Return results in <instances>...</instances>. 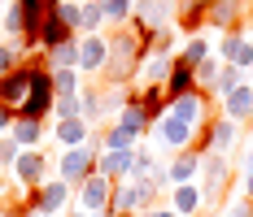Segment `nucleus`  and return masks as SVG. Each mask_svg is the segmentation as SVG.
I'll return each instance as SVG.
<instances>
[{"label": "nucleus", "mask_w": 253, "mask_h": 217, "mask_svg": "<svg viewBox=\"0 0 253 217\" xmlns=\"http://www.w3.org/2000/svg\"><path fill=\"white\" fill-rule=\"evenodd\" d=\"M149 39L135 31V26H118L114 35H109V61H105L101 78L109 87H131V78L140 74V65L149 61Z\"/></svg>", "instance_id": "1"}, {"label": "nucleus", "mask_w": 253, "mask_h": 217, "mask_svg": "<svg viewBox=\"0 0 253 217\" xmlns=\"http://www.w3.org/2000/svg\"><path fill=\"white\" fill-rule=\"evenodd\" d=\"M197 178H201V195H205V209H210V204H218V200L227 195L231 178H236V161L223 156V152H205Z\"/></svg>", "instance_id": "2"}, {"label": "nucleus", "mask_w": 253, "mask_h": 217, "mask_svg": "<svg viewBox=\"0 0 253 217\" xmlns=\"http://www.w3.org/2000/svg\"><path fill=\"white\" fill-rule=\"evenodd\" d=\"M96 161H101V152H96L92 144L61 148V156H57V178H61L66 187H83V183L96 174Z\"/></svg>", "instance_id": "3"}, {"label": "nucleus", "mask_w": 253, "mask_h": 217, "mask_svg": "<svg viewBox=\"0 0 253 217\" xmlns=\"http://www.w3.org/2000/svg\"><path fill=\"white\" fill-rule=\"evenodd\" d=\"M70 191H75V187H66L61 178H48L44 187H22V200H26V209H31L35 217H57L61 209H66Z\"/></svg>", "instance_id": "4"}, {"label": "nucleus", "mask_w": 253, "mask_h": 217, "mask_svg": "<svg viewBox=\"0 0 253 217\" xmlns=\"http://www.w3.org/2000/svg\"><path fill=\"white\" fill-rule=\"evenodd\" d=\"M52 100H57V92H52V70H48V65H40V70H35V83H31V92H26V100L18 104V118L48 122L52 118Z\"/></svg>", "instance_id": "5"}, {"label": "nucleus", "mask_w": 253, "mask_h": 217, "mask_svg": "<svg viewBox=\"0 0 253 217\" xmlns=\"http://www.w3.org/2000/svg\"><path fill=\"white\" fill-rule=\"evenodd\" d=\"M44 65V57H26L18 70L0 74V104H9V109H18L26 100V92H31V83H35V70Z\"/></svg>", "instance_id": "6"}, {"label": "nucleus", "mask_w": 253, "mask_h": 217, "mask_svg": "<svg viewBox=\"0 0 253 217\" xmlns=\"http://www.w3.org/2000/svg\"><path fill=\"white\" fill-rule=\"evenodd\" d=\"M170 13H175L170 0H135V9H131V26H135L140 35H157V31L175 26Z\"/></svg>", "instance_id": "7"}, {"label": "nucleus", "mask_w": 253, "mask_h": 217, "mask_svg": "<svg viewBox=\"0 0 253 217\" xmlns=\"http://www.w3.org/2000/svg\"><path fill=\"white\" fill-rule=\"evenodd\" d=\"M105 61H109V35H79V74L101 78Z\"/></svg>", "instance_id": "8"}, {"label": "nucleus", "mask_w": 253, "mask_h": 217, "mask_svg": "<svg viewBox=\"0 0 253 217\" xmlns=\"http://www.w3.org/2000/svg\"><path fill=\"white\" fill-rule=\"evenodd\" d=\"M109 195H114V183H109L105 174H92L83 187H75L79 209H83V213H92V217H101L105 209H109Z\"/></svg>", "instance_id": "9"}, {"label": "nucleus", "mask_w": 253, "mask_h": 217, "mask_svg": "<svg viewBox=\"0 0 253 217\" xmlns=\"http://www.w3.org/2000/svg\"><path fill=\"white\" fill-rule=\"evenodd\" d=\"M245 13H249V0H214L205 26H214V31L231 35V31H245Z\"/></svg>", "instance_id": "10"}, {"label": "nucleus", "mask_w": 253, "mask_h": 217, "mask_svg": "<svg viewBox=\"0 0 253 217\" xmlns=\"http://www.w3.org/2000/svg\"><path fill=\"white\" fill-rule=\"evenodd\" d=\"M131 100L140 104V113L149 118V126H157V122L170 113V96H166V87H162V83H140V87L131 92Z\"/></svg>", "instance_id": "11"}, {"label": "nucleus", "mask_w": 253, "mask_h": 217, "mask_svg": "<svg viewBox=\"0 0 253 217\" xmlns=\"http://www.w3.org/2000/svg\"><path fill=\"white\" fill-rule=\"evenodd\" d=\"M218 61L249 74V70H253V39L245 35V31H231V35H223V44H218Z\"/></svg>", "instance_id": "12"}, {"label": "nucleus", "mask_w": 253, "mask_h": 217, "mask_svg": "<svg viewBox=\"0 0 253 217\" xmlns=\"http://www.w3.org/2000/svg\"><path fill=\"white\" fill-rule=\"evenodd\" d=\"M13 178L22 187H44L48 183V156L40 148H26L22 156H18V165H13Z\"/></svg>", "instance_id": "13"}, {"label": "nucleus", "mask_w": 253, "mask_h": 217, "mask_svg": "<svg viewBox=\"0 0 253 217\" xmlns=\"http://www.w3.org/2000/svg\"><path fill=\"white\" fill-rule=\"evenodd\" d=\"M153 135L170 148V156H175V152H183V148H192V139H197V126H188V122H179V118H170V113H166V118L153 126Z\"/></svg>", "instance_id": "14"}, {"label": "nucleus", "mask_w": 253, "mask_h": 217, "mask_svg": "<svg viewBox=\"0 0 253 217\" xmlns=\"http://www.w3.org/2000/svg\"><path fill=\"white\" fill-rule=\"evenodd\" d=\"M210 4H214V0H175V26L188 31V39L201 35L205 18H210Z\"/></svg>", "instance_id": "15"}, {"label": "nucleus", "mask_w": 253, "mask_h": 217, "mask_svg": "<svg viewBox=\"0 0 253 217\" xmlns=\"http://www.w3.org/2000/svg\"><path fill=\"white\" fill-rule=\"evenodd\" d=\"M170 118L188 122V126H201V122L210 118V96H205V92H192V96L170 100Z\"/></svg>", "instance_id": "16"}, {"label": "nucleus", "mask_w": 253, "mask_h": 217, "mask_svg": "<svg viewBox=\"0 0 253 217\" xmlns=\"http://www.w3.org/2000/svg\"><path fill=\"white\" fill-rule=\"evenodd\" d=\"M170 209H175L179 217H197L205 209L201 183H179V187H170Z\"/></svg>", "instance_id": "17"}, {"label": "nucleus", "mask_w": 253, "mask_h": 217, "mask_svg": "<svg viewBox=\"0 0 253 217\" xmlns=\"http://www.w3.org/2000/svg\"><path fill=\"white\" fill-rule=\"evenodd\" d=\"M79 104H83V122H87L92 130L105 126V83H83Z\"/></svg>", "instance_id": "18"}, {"label": "nucleus", "mask_w": 253, "mask_h": 217, "mask_svg": "<svg viewBox=\"0 0 253 217\" xmlns=\"http://www.w3.org/2000/svg\"><path fill=\"white\" fill-rule=\"evenodd\" d=\"M166 174H170V187H179V183H192V178L201 174V152H192V148L175 152V156L166 161Z\"/></svg>", "instance_id": "19"}, {"label": "nucleus", "mask_w": 253, "mask_h": 217, "mask_svg": "<svg viewBox=\"0 0 253 217\" xmlns=\"http://www.w3.org/2000/svg\"><path fill=\"white\" fill-rule=\"evenodd\" d=\"M131 165H135V148H126V152H101L96 174H105L109 183H123V178H131Z\"/></svg>", "instance_id": "20"}, {"label": "nucleus", "mask_w": 253, "mask_h": 217, "mask_svg": "<svg viewBox=\"0 0 253 217\" xmlns=\"http://www.w3.org/2000/svg\"><path fill=\"white\" fill-rule=\"evenodd\" d=\"M236 139H240V122H231V118H210V152L231 156Z\"/></svg>", "instance_id": "21"}, {"label": "nucleus", "mask_w": 253, "mask_h": 217, "mask_svg": "<svg viewBox=\"0 0 253 217\" xmlns=\"http://www.w3.org/2000/svg\"><path fill=\"white\" fill-rule=\"evenodd\" d=\"M223 118L240 122V126H245V122H253V83H240V87L223 100Z\"/></svg>", "instance_id": "22"}, {"label": "nucleus", "mask_w": 253, "mask_h": 217, "mask_svg": "<svg viewBox=\"0 0 253 217\" xmlns=\"http://www.w3.org/2000/svg\"><path fill=\"white\" fill-rule=\"evenodd\" d=\"M192 92H201V87H197V70H192L188 61H179V57H175L170 78H166V96L179 100V96H192Z\"/></svg>", "instance_id": "23"}, {"label": "nucleus", "mask_w": 253, "mask_h": 217, "mask_svg": "<svg viewBox=\"0 0 253 217\" xmlns=\"http://www.w3.org/2000/svg\"><path fill=\"white\" fill-rule=\"evenodd\" d=\"M48 130H52V139H57L61 148H83V144H87V135H92V126H87L83 118H75V122H52Z\"/></svg>", "instance_id": "24"}, {"label": "nucleus", "mask_w": 253, "mask_h": 217, "mask_svg": "<svg viewBox=\"0 0 253 217\" xmlns=\"http://www.w3.org/2000/svg\"><path fill=\"white\" fill-rule=\"evenodd\" d=\"M9 135H13V144L22 148V152H26V148H40V139L48 135V122H35V118H18Z\"/></svg>", "instance_id": "25"}, {"label": "nucleus", "mask_w": 253, "mask_h": 217, "mask_svg": "<svg viewBox=\"0 0 253 217\" xmlns=\"http://www.w3.org/2000/svg\"><path fill=\"white\" fill-rule=\"evenodd\" d=\"M40 57H44L48 70H79V35L57 44V48H48V52H40Z\"/></svg>", "instance_id": "26"}, {"label": "nucleus", "mask_w": 253, "mask_h": 217, "mask_svg": "<svg viewBox=\"0 0 253 217\" xmlns=\"http://www.w3.org/2000/svg\"><path fill=\"white\" fill-rule=\"evenodd\" d=\"M175 57H179V52H149V61L140 65V78H144V83H162V87H166Z\"/></svg>", "instance_id": "27"}, {"label": "nucleus", "mask_w": 253, "mask_h": 217, "mask_svg": "<svg viewBox=\"0 0 253 217\" xmlns=\"http://www.w3.org/2000/svg\"><path fill=\"white\" fill-rule=\"evenodd\" d=\"M240 83H249V78H245V70H236V65H223V70H218V78H214V87H210L205 96H210V100H227L231 92L240 87Z\"/></svg>", "instance_id": "28"}, {"label": "nucleus", "mask_w": 253, "mask_h": 217, "mask_svg": "<svg viewBox=\"0 0 253 217\" xmlns=\"http://www.w3.org/2000/svg\"><path fill=\"white\" fill-rule=\"evenodd\" d=\"M114 126H123V130H126V135H131V139H140L144 130H153V126H149V118L140 113V104H135V100H131V104H126L123 113L114 118Z\"/></svg>", "instance_id": "29"}, {"label": "nucleus", "mask_w": 253, "mask_h": 217, "mask_svg": "<svg viewBox=\"0 0 253 217\" xmlns=\"http://www.w3.org/2000/svg\"><path fill=\"white\" fill-rule=\"evenodd\" d=\"M210 57H214V44H210L205 35H192V39H188V44L179 48V61H188L192 70H197V65H205Z\"/></svg>", "instance_id": "30"}, {"label": "nucleus", "mask_w": 253, "mask_h": 217, "mask_svg": "<svg viewBox=\"0 0 253 217\" xmlns=\"http://www.w3.org/2000/svg\"><path fill=\"white\" fill-rule=\"evenodd\" d=\"M52 92L57 96H79L83 92V74L79 70H52Z\"/></svg>", "instance_id": "31"}, {"label": "nucleus", "mask_w": 253, "mask_h": 217, "mask_svg": "<svg viewBox=\"0 0 253 217\" xmlns=\"http://www.w3.org/2000/svg\"><path fill=\"white\" fill-rule=\"evenodd\" d=\"M101 9H105V22L131 26V9H135V0H101Z\"/></svg>", "instance_id": "32"}, {"label": "nucleus", "mask_w": 253, "mask_h": 217, "mask_svg": "<svg viewBox=\"0 0 253 217\" xmlns=\"http://www.w3.org/2000/svg\"><path fill=\"white\" fill-rule=\"evenodd\" d=\"M101 26H105L101 0H87V4H83V26H79V35H101Z\"/></svg>", "instance_id": "33"}, {"label": "nucleus", "mask_w": 253, "mask_h": 217, "mask_svg": "<svg viewBox=\"0 0 253 217\" xmlns=\"http://www.w3.org/2000/svg\"><path fill=\"white\" fill-rule=\"evenodd\" d=\"M75 118H83L79 96H57L52 100V122H75Z\"/></svg>", "instance_id": "34"}, {"label": "nucleus", "mask_w": 253, "mask_h": 217, "mask_svg": "<svg viewBox=\"0 0 253 217\" xmlns=\"http://www.w3.org/2000/svg\"><path fill=\"white\" fill-rule=\"evenodd\" d=\"M218 70H223V61H218V52H214L205 65H197V87H201V92H210V87H214V78H218Z\"/></svg>", "instance_id": "35"}, {"label": "nucleus", "mask_w": 253, "mask_h": 217, "mask_svg": "<svg viewBox=\"0 0 253 217\" xmlns=\"http://www.w3.org/2000/svg\"><path fill=\"white\" fill-rule=\"evenodd\" d=\"M4 35L9 39H22V9H18V0L4 4Z\"/></svg>", "instance_id": "36"}, {"label": "nucleus", "mask_w": 253, "mask_h": 217, "mask_svg": "<svg viewBox=\"0 0 253 217\" xmlns=\"http://www.w3.org/2000/svg\"><path fill=\"white\" fill-rule=\"evenodd\" d=\"M22 156V148L13 144V135H0V169H13Z\"/></svg>", "instance_id": "37"}, {"label": "nucleus", "mask_w": 253, "mask_h": 217, "mask_svg": "<svg viewBox=\"0 0 253 217\" xmlns=\"http://www.w3.org/2000/svg\"><path fill=\"white\" fill-rule=\"evenodd\" d=\"M61 18H66V26L79 35V26H83V4H75V0H61Z\"/></svg>", "instance_id": "38"}, {"label": "nucleus", "mask_w": 253, "mask_h": 217, "mask_svg": "<svg viewBox=\"0 0 253 217\" xmlns=\"http://www.w3.org/2000/svg\"><path fill=\"white\" fill-rule=\"evenodd\" d=\"M227 217H253V200H231V209H227Z\"/></svg>", "instance_id": "39"}, {"label": "nucleus", "mask_w": 253, "mask_h": 217, "mask_svg": "<svg viewBox=\"0 0 253 217\" xmlns=\"http://www.w3.org/2000/svg\"><path fill=\"white\" fill-rule=\"evenodd\" d=\"M13 122H18V109L0 104V135H9V130H13Z\"/></svg>", "instance_id": "40"}, {"label": "nucleus", "mask_w": 253, "mask_h": 217, "mask_svg": "<svg viewBox=\"0 0 253 217\" xmlns=\"http://www.w3.org/2000/svg\"><path fill=\"white\" fill-rule=\"evenodd\" d=\"M240 195H245V200H253V165L245 169V178H240Z\"/></svg>", "instance_id": "41"}, {"label": "nucleus", "mask_w": 253, "mask_h": 217, "mask_svg": "<svg viewBox=\"0 0 253 217\" xmlns=\"http://www.w3.org/2000/svg\"><path fill=\"white\" fill-rule=\"evenodd\" d=\"M253 165V144H249V152H245V156H240V174H245V169Z\"/></svg>", "instance_id": "42"}, {"label": "nucleus", "mask_w": 253, "mask_h": 217, "mask_svg": "<svg viewBox=\"0 0 253 217\" xmlns=\"http://www.w3.org/2000/svg\"><path fill=\"white\" fill-rule=\"evenodd\" d=\"M153 217H179V213L170 209V204H166V209H153Z\"/></svg>", "instance_id": "43"}, {"label": "nucleus", "mask_w": 253, "mask_h": 217, "mask_svg": "<svg viewBox=\"0 0 253 217\" xmlns=\"http://www.w3.org/2000/svg\"><path fill=\"white\" fill-rule=\"evenodd\" d=\"M66 217H92V213H83V209H75V213H66Z\"/></svg>", "instance_id": "44"}, {"label": "nucleus", "mask_w": 253, "mask_h": 217, "mask_svg": "<svg viewBox=\"0 0 253 217\" xmlns=\"http://www.w3.org/2000/svg\"><path fill=\"white\" fill-rule=\"evenodd\" d=\"M0 195H4V169H0Z\"/></svg>", "instance_id": "45"}, {"label": "nucleus", "mask_w": 253, "mask_h": 217, "mask_svg": "<svg viewBox=\"0 0 253 217\" xmlns=\"http://www.w3.org/2000/svg\"><path fill=\"white\" fill-rule=\"evenodd\" d=\"M135 217H153V209H149V213H135Z\"/></svg>", "instance_id": "46"}, {"label": "nucleus", "mask_w": 253, "mask_h": 217, "mask_svg": "<svg viewBox=\"0 0 253 217\" xmlns=\"http://www.w3.org/2000/svg\"><path fill=\"white\" fill-rule=\"evenodd\" d=\"M197 217H210V213H205V209H201V213H197Z\"/></svg>", "instance_id": "47"}, {"label": "nucleus", "mask_w": 253, "mask_h": 217, "mask_svg": "<svg viewBox=\"0 0 253 217\" xmlns=\"http://www.w3.org/2000/svg\"><path fill=\"white\" fill-rule=\"evenodd\" d=\"M4 4H9V0H0V9H4Z\"/></svg>", "instance_id": "48"}, {"label": "nucleus", "mask_w": 253, "mask_h": 217, "mask_svg": "<svg viewBox=\"0 0 253 217\" xmlns=\"http://www.w3.org/2000/svg\"><path fill=\"white\" fill-rule=\"evenodd\" d=\"M249 39H253V35H249Z\"/></svg>", "instance_id": "49"}]
</instances>
